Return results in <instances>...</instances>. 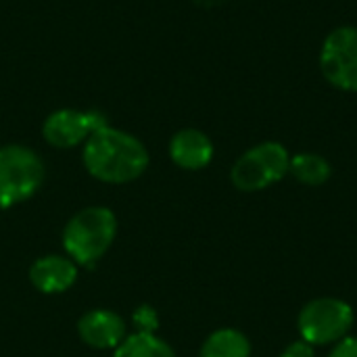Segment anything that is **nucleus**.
I'll list each match as a JSON object with an SVG mask.
<instances>
[{"label": "nucleus", "mask_w": 357, "mask_h": 357, "mask_svg": "<svg viewBox=\"0 0 357 357\" xmlns=\"http://www.w3.org/2000/svg\"><path fill=\"white\" fill-rule=\"evenodd\" d=\"M291 155L284 144L266 140L245 151L230 169V180L241 192H257L280 182L289 174Z\"/></svg>", "instance_id": "obj_4"}, {"label": "nucleus", "mask_w": 357, "mask_h": 357, "mask_svg": "<svg viewBox=\"0 0 357 357\" xmlns=\"http://www.w3.org/2000/svg\"><path fill=\"white\" fill-rule=\"evenodd\" d=\"M328 357H357V337H345L337 341Z\"/></svg>", "instance_id": "obj_15"}, {"label": "nucleus", "mask_w": 357, "mask_h": 357, "mask_svg": "<svg viewBox=\"0 0 357 357\" xmlns=\"http://www.w3.org/2000/svg\"><path fill=\"white\" fill-rule=\"evenodd\" d=\"M169 157L178 167L188 172H199L211 163L213 142L205 132L197 128H184L172 136Z\"/></svg>", "instance_id": "obj_10"}, {"label": "nucleus", "mask_w": 357, "mask_h": 357, "mask_svg": "<svg viewBox=\"0 0 357 357\" xmlns=\"http://www.w3.org/2000/svg\"><path fill=\"white\" fill-rule=\"evenodd\" d=\"M289 174L305 186H322L331 180L333 167L318 153H297L291 157Z\"/></svg>", "instance_id": "obj_12"}, {"label": "nucleus", "mask_w": 357, "mask_h": 357, "mask_svg": "<svg viewBox=\"0 0 357 357\" xmlns=\"http://www.w3.org/2000/svg\"><path fill=\"white\" fill-rule=\"evenodd\" d=\"M320 71L324 79L343 92H357V27H335L320 48Z\"/></svg>", "instance_id": "obj_6"}, {"label": "nucleus", "mask_w": 357, "mask_h": 357, "mask_svg": "<svg viewBox=\"0 0 357 357\" xmlns=\"http://www.w3.org/2000/svg\"><path fill=\"white\" fill-rule=\"evenodd\" d=\"M117 236V218L109 207H86L77 211L63 230V247L67 257L77 266L96 264Z\"/></svg>", "instance_id": "obj_2"}, {"label": "nucleus", "mask_w": 357, "mask_h": 357, "mask_svg": "<svg viewBox=\"0 0 357 357\" xmlns=\"http://www.w3.org/2000/svg\"><path fill=\"white\" fill-rule=\"evenodd\" d=\"M280 357H316V354H314V347L310 343L295 341L280 354Z\"/></svg>", "instance_id": "obj_16"}, {"label": "nucleus", "mask_w": 357, "mask_h": 357, "mask_svg": "<svg viewBox=\"0 0 357 357\" xmlns=\"http://www.w3.org/2000/svg\"><path fill=\"white\" fill-rule=\"evenodd\" d=\"M105 126H109V121L100 111L59 109L44 119L42 136L54 149H73L84 144L96 130Z\"/></svg>", "instance_id": "obj_7"}, {"label": "nucleus", "mask_w": 357, "mask_h": 357, "mask_svg": "<svg viewBox=\"0 0 357 357\" xmlns=\"http://www.w3.org/2000/svg\"><path fill=\"white\" fill-rule=\"evenodd\" d=\"M354 307L337 297H320L305 303L297 318L301 341L314 345H335L354 326Z\"/></svg>", "instance_id": "obj_5"}, {"label": "nucleus", "mask_w": 357, "mask_h": 357, "mask_svg": "<svg viewBox=\"0 0 357 357\" xmlns=\"http://www.w3.org/2000/svg\"><path fill=\"white\" fill-rule=\"evenodd\" d=\"M29 280L44 295L65 293L77 280V264L67 255H44L31 266Z\"/></svg>", "instance_id": "obj_9"}, {"label": "nucleus", "mask_w": 357, "mask_h": 357, "mask_svg": "<svg viewBox=\"0 0 357 357\" xmlns=\"http://www.w3.org/2000/svg\"><path fill=\"white\" fill-rule=\"evenodd\" d=\"M134 322L138 324V333H155L157 324H159V318H157V312L153 307L142 305V307L136 310Z\"/></svg>", "instance_id": "obj_14"}, {"label": "nucleus", "mask_w": 357, "mask_h": 357, "mask_svg": "<svg viewBox=\"0 0 357 357\" xmlns=\"http://www.w3.org/2000/svg\"><path fill=\"white\" fill-rule=\"evenodd\" d=\"M77 335L92 349H117L128 337L126 322L111 310H90L77 322Z\"/></svg>", "instance_id": "obj_8"}, {"label": "nucleus", "mask_w": 357, "mask_h": 357, "mask_svg": "<svg viewBox=\"0 0 357 357\" xmlns=\"http://www.w3.org/2000/svg\"><path fill=\"white\" fill-rule=\"evenodd\" d=\"M82 161L94 180L105 184H128L146 172L151 157L136 136L105 126L84 142Z\"/></svg>", "instance_id": "obj_1"}, {"label": "nucleus", "mask_w": 357, "mask_h": 357, "mask_svg": "<svg viewBox=\"0 0 357 357\" xmlns=\"http://www.w3.org/2000/svg\"><path fill=\"white\" fill-rule=\"evenodd\" d=\"M46 167L36 151L23 144L0 149V207H15L31 199L44 184Z\"/></svg>", "instance_id": "obj_3"}, {"label": "nucleus", "mask_w": 357, "mask_h": 357, "mask_svg": "<svg viewBox=\"0 0 357 357\" xmlns=\"http://www.w3.org/2000/svg\"><path fill=\"white\" fill-rule=\"evenodd\" d=\"M113 357H176V354L155 333H136L113 349Z\"/></svg>", "instance_id": "obj_13"}, {"label": "nucleus", "mask_w": 357, "mask_h": 357, "mask_svg": "<svg viewBox=\"0 0 357 357\" xmlns=\"http://www.w3.org/2000/svg\"><path fill=\"white\" fill-rule=\"evenodd\" d=\"M199 357H251V343L236 328H220L205 339Z\"/></svg>", "instance_id": "obj_11"}]
</instances>
